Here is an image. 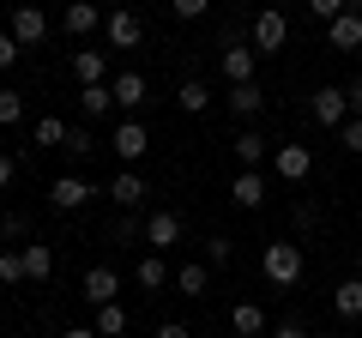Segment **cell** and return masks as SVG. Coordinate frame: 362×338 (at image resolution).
Instances as JSON below:
<instances>
[{"instance_id":"cell-27","label":"cell","mask_w":362,"mask_h":338,"mask_svg":"<svg viewBox=\"0 0 362 338\" xmlns=\"http://www.w3.org/2000/svg\"><path fill=\"white\" fill-rule=\"evenodd\" d=\"M0 284H30V272H25V247H6V254H0Z\"/></svg>"},{"instance_id":"cell-10","label":"cell","mask_w":362,"mask_h":338,"mask_svg":"<svg viewBox=\"0 0 362 338\" xmlns=\"http://www.w3.org/2000/svg\"><path fill=\"white\" fill-rule=\"evenodd\" d=\"M6 30H13V37L30 49V42L49 37V13H42V6H13V25H6Z\"/></svg>"},{"instance_id":"cell-28","label":"cell","mask_w":362,"mask_h":338,"mask_svg":"<svg viewBox=\"0 0 362 338\" xmlns=\"http://www.w3.org/2000/svg\"><path fill=\"white\" fill-rule=\"evenodd\" d=\"M175 290H181V296H206V266L187 260V266L175 272Z\"/></svg>"},{"instance_id":"cell-26","label":"cell","mask_w":362,"mask_h":338,"mask_svg":"<svg viewBox=\"0 0 362 338\" xmlns=\"http://www.w3.org/2000/svg\"><path fill=\"white\" fill-rule=\"evenodd\" d=\"M90 326H97V332H103V338H121V332H127V308H121V302H103V308H97V320H90Z\"/></svg>"},{"instance_id":"cell-21","label":"cell","mask_w":362,"mask_h":338,"mask_svg":"<svg viewBox=\"0 0 362 338\" xmlns=\"http://www.w3.org/2000/svg\"><path fill=\"white\" fill-rule=\"evenodd\" d=\"M61 25L73 30V37H90V30L103 25V13H97L90 0H73V6H66V13H61Z\"/></svg>"},{"instance_id":"cell-7","label":"cell","mask_w":362,"mask_h":338,"mask_svg":"<svg viewBox=\"0 0 362 338\" xmlns=\"http://www.w3.org/2000/svg\"><path fill=\"white\" fill-rule=\"evenodd\" d=\"M78 296H85L90 308L115 302V296H121V278H115V266H90V272H85V290H78Z\"/></svg>"},{"instance_id":"cell-33","label":"cell","mask_w":362,"mask_h":338,"mask_svg":"<svg viewBox=\"0 0 362 338\" xmlns=\"http://www.w3.org/2000/svg\"><path fill=\"white\" fill-rule=\"evenodd\" d=\"M350 6H356V0H308V13H314V18H326V25H332L338 13H350Z\"/></svg>"},{"instance_id":"cell-20","label":"cell","mask_w":362,"mask_h":338,"mask_svg":"<svg viewBox=\"0 0 362 338\" xmlns=\"http://www.w3.org/2000/svg\"><path fill=\"white\" fill-rule=\"evenodd\" d=\"M25 272H30V284H49L54 278V247L49 242H25Z\"/></svg>"},{"instance_id":"cell-16","label":"cell","mask_w":362,"mask_h":338,"mask_svg":"<svg viewBox=\"0 0 362 338\" xmlns=\"http://www.w3.org/2000/svg\"><path fill=\"white\" fill-rule=\"evenodd\" d=\"M109 91H115V109H139L145 97H151V85H145V73H115Z\"/></svg>"},{"instance_id":"cell-37","label":"cell","mask_w":362,"mask_h":338,"mask_svg":"<svg viewBox=\"0 0 362 338\" xmlns=\"http://www.w3.org/2000/svg\"><path fill=\"white\" fill-rule=\"evenodd\" d=\"M344 151H350V157H362V115H350V121H344Z\"/></svg>"},{"instance_id":"cell-6","label":"cell","mask_w":362,"mask_h":338,"mask_svg":"<svg viewBox=\"0 0 362 338\" xmlns=\"http://www.w3.org/2000/svg\"><path fill=\"white\" fill-rule=\"evenodd\" d=\"M90 194H97V187H90L85 175H54V187H49L54 211H78V206H90Z\"/></svg>"},{"instance_id":"cell-13","label":"cell","mask_w":362,"mask_h":338,"mask_svg":"<svg viewBox=\"0 0 362 338\" xmlns=\"http://www.w3.org/2000/svg\"><path fill=\"white\" fill-rule=\"evenodd\" d=\"M254 61H259L254 42H230V49H223V78H230V85H247V78H254Z\"/></svg>"},{"instance_id":"cell-30","label":"cell","mask_w":362,"mask_h":338,"mask_svg":"<svg viewBox=\"0 0 362 338\" xmlns=\"http://www.w3.org/2000/svg\"><path fill=\"white\" fill-rule=\"evenodd\" d=\"M61 151H73V157H90V151H97L90 127H66V145H61Z\"/></svg>"},{"instance_id":"cell-12","label":"cell","mask_w":362,"mask_h":338,"mask_svg":"<svg viewBox=\"0 0 362 338\" xmlns=\"http://www.w3.org/2000/svg\"><path fill=\"white\" fill-rule=\"evenodd\" d=\"M145 194H151V187H145V175H139V169H121L115 182H109V199H115L121 211H133V206H145Z\"/></svg>"},{"instance_id":"cell-35","label":"cell","mask_w":362,"mask_h":338,"mask_svg":"<svg viewBox=\"0 0 362 338\" xmlns=\"http://www.w3.org/2000/svg\"><path fill=\"white\" fill-rule=\"evenodd\" d=\"M18 54H25V42H18L13 30H0V73H6V66H13Z\"/></svg>"},{"instance_id":"cell-24","label":"cell","mask_w":362,"mask_h":338,"mask_svg":"<svg viewBox=\"0 0 362 338\" xmlns=\"http://www.w3.org/2000/svg\"><path fill=\"white\" fill-rule=\"evenodd\" d=\"M206 103H211L206 85H199V78H181V91H175V109H181V115H206Z\"/></svg>"},{"instance_id":"cell-2","label":"cell","mask_w":362,"mask_h":338,"mask_svg":"<svg viewBox=\"0 0 362 338\" xmlns=\"http://www.w3.org/2000/svg\"><path fill=\"white\" fill-rule=\"evenodd\" d=\"M272 169H278V182H308L314 175V151L308 145H272Z\"/></svg>"},{"instance_id":"cell-8","label":"cell","mask_w":362,"mask_h":338,"mask_svg":"<svg viewBox=\"0 0 362 338\" xmlns=\"http://www.w3.org/2000/svg\"><path fill=\"white\" fill-rule=\"evenodd\" d=\"M230 199H235L242 211H259V206H266V175H259V169H235Z\"/></svg>"},{"instance_id":"cell-41","label":"cell","mask_w":362,"mask_h":338,"mask_svg":"<svg viewBox=\"0 0 362 338\" xmlns=\"http://www.w3.org/2000/svg\"><path fill=\"white\" fill-rule=\"evenodd\" d=\"M151 338H194V332H187V326H181V320H163V326H157Z\"/></svg>"},{"instance_id":"cell-31","label":"cell","mask_w":362,"mask_h":338,"mask_svg":"<svg viewBox=\"0 0 362 338\" xmlns=\"http://www.w3.org/2000/svg\"><path fill=\"white\" fill-rule=\"evenodd\" d=\"M13 121H25V97H18V91H0V127H13Z\"/></svg>"},{"instance_id":"cell-38","label":"cell","mask_w":362,"mask_h":338,"mask_svg":"<svg viewBox=\"0 0 362 338\" xmlns=\"http://www.w3.org/2000/svg\"><path fill=\"white\" fill-rule=\"evenodd\" d=\"M139 230H145L139 218H115V230H109V235H115V242H133V235H139Z\"/></svg>"},{"instance_id":"cell-18","label":"cell","mask_w":362,"mask_h":338,"mask_svg":"<svg viewBox=\"0 0 362 338\" xmlns=\"http://www.w3.org/2000/svg\"><path fill=\"white\" fill-rule=\"evenodd\" d=\"M230 326H235L242 338H266V332H272V320H266V308H259V302H235Z\"/></svg>"},{"instance_id":"cell-34","label":"cell","mask_w":362,"mask_h":338,"mask_svg":"<svg viewBox=\"0 0 362 338\" xmlns=\"http://www.w3.org/2000/svg\"><path fill=\"white\" fill-rule=\"evenodd\" d=\"M0 235H6V242H18V235H30V218H25V211H6V218H0Z\"/></svg>"},{"instance_id":"cell-4","label":"cell","mask_w":362,"mask_h":338,"mask_svg":"<svg viewBox=\"0 0 362 338\" xmlns=\"http://www.w3.org/2000/svg\"><path fill=\"white\" fill-rule=\"evenodd\" d=\"M109 151H115L121 163H139V157L151 151V133H145V121H121V127L109 133Z\"/></svg>"},{"instance_id":"cell-17","label":"cell","mask_w":362,"mask_h":338,"mask_svg":"<svg viewBox=\"0 0 362 338\" xmlns=\"http://www.w3.org/2000/svg\"><path fill=\"white\" fill-rule=\"evenodd\" d=\"M230 151H235V163H242V169H259V163H266V157H272V145L259 139L254 127H242V133H235V139H230Z\"/></svg>"},{"instance_id":"cell-36","label":"cell","mask_w":362,"mask_h":338,"mask_svg":"<svg viewBox=\"0 0 362 338\" xmlns=\"http://www.w3.org/2000/svg\"><path fill=\"white\" fill-rule=\"evenodd\" d=\"M169 13H175V18H206L211 0H169Z\"/></svg>"},{"instance_id":"cell-23","label":"cell","mask_w":362,"mask_h":338,"mask_svg":"<svg viewBox=\"0 0 362 338\" xmlns=\"http://www.w3.org/2000/svg\"><path fill=\"white\" fill-rule=\"evenodd\" d=\"M332 308L344 314V320H362V278H344V284L332 290Z\"/></svg>"},{"instance_id":"cell-43","label":"cell","mask_w":362,"mask_h":338,"mask_svg":"<svg viewBox=\"0 0 362 338\" xmlns=\"http://www.w3.org/2000/svg\"><path fill=\"white\" fill-rule=\"evenodd\" d=\"M61 338H103L97 326H73V332H61Z\"/></svg>"},{"instance_id":"cell-39","label":"cell","mask_w":362,"mask_h":338,"mask_svg":"<svg viewBox=\"0 0 362 338\" xmlns=\"http://www.w3.org/2000/svg\"><path fill=\"white\" fill-rule=\"evenodd\" d=\"M344 103H350V115H362V78H350V85H344Z\"/></svg>"},{"instance_id":"cell-14","label":"cell","mask_w":362,"mask_h":338,"mask_svg":"<svg viewBox=\"0 0 362 338\" xmlns=\"http://www.w3.org/2000/svg\"><path fill=\"white\" fill-rule=\"evenodd\" d=\"M223 103H230V115H235V121H259V109H266V91L247 78V85H230V97H223Z\"/></svg>"},{"instance_id":"cell-40","label":"cell","mask_w":362,"mask_h":338,"mask_svg":"<svg viewBox=\"0 0 362 338\" xmlns=\"http://www.w3.org/2000/svg\"><path fill=\"white\" fill-rule=\"evenodd\" d=\"M266 338H308V332H302V326H296V320H278V326H272V332H266Z\"/></svg>"},{"instance_id":"cell-19","label":"cell","mask_w":362,"mask_h":338,"mask_svg":"<svg viewBox=\"0 0 362 338\" xmlns=\"http://www.w3.org/2000/svg\"><path fill=\"white\" fill-rule=\"evenodd\" d=\"M109 109H115V91H109V78H103V85H85V91H78V115H85V121H103Z\"/></svg>"},{"instance_id":"cell-29","label":"cell","mask_w":362,"mask_h":338,"mask_svg":"<svg viewBox=\"0 0 362 338\" xmlns=\"http://www.w3.org/2000/svg\"><path fill=\"white\" fill-rule=\"evenodd\" d=\"M30 139H37V145H66V121L61 115H42L37 127H30Z\"/></svg>"},{"instance_id":"cell-22","label":"cell","mask_w":362,"mask_h":338,"mask_svg":"<svg viewBox=\"0 0 362 338\" xmlns=\"http://www.w3.org/2000/svg\"><path fill=\"white\" fill-rule=\"evenodd\" d=\"M103 73H109L103 49H78L73 54V78H78V85H103Z\"/></svg>"},{"instance_id":"cell-25","label":"cell","mask_w":362,"mask_h":338,"mask_svg":"<svg viewBox=\"0 0 362 338\" xmlns=\"http://www.w3.org/2000/svg\"><path fill=\"white\" fill-rule=\"evenodd\" d=\"M133 278H139L145 290H163V284H175V278H169V266H163V254H145V260L133 266Z\"/></svg>"},{"instance_id":"cell-3","label":"cell","mask_w":362,"mask_h":338,"mask_svg":"<svg viewBox=\"0 0 362 338\" xmlns=\"http://www.w3.org/2000/svg\"><path fill=\"white\" fill-rule=\"evenodd\" d=\"M308 115L320 121V127H344V121H350V103H344V85H320V91L308 97Z\"/></svg>"},{"instance_id":"cell-42","label":"cell","mask_w":362,"mask_h":338,"mask_svg":"<svg viewBox=\"0 0 362 338\" xmlns=\"http://www.w3.org/2000/svg\"><path fill=\"white\" fill-rule=\"evenodd\" d=\"M0 187H13V157L0 151Z\"/></svg>"},{"instance_id":"cell-5","label":"cell","mask_w":362,"mask_h":338,"mask_svg":"<svg viewBox=\"0 0 362 338\" xmlns=\"http://www.w3.org/2000/svg\"><path fill=\"white\" fill-rule=\"evenodd\" d=\"M284 37H290V18L278 13V6H266V13L254 18V49L259 54H278V49H284Z\"/></svg>"},{"instance_id":"cell-11","label":"cell","mask_w":362,"mask_h":338,"mask_svg":"<svg viewBox=\"0 0 362 338\" xmlns=\"http://www.w3.org/2000/svg\"><path fill=\"white\" fill-rule=\"evenodd\" d=\"M326 42H332V49H344V54L362 49V13H356V6H350V13H338L332 25H326Z\"/></svg>"},{"instance_id":"cell-1","label":"cell","mask_w":362,"mask_h":338,"mask_svg":"<svg viewBox=\"0 0 362 338\" xmlns=\"http://www.w3.org/2000/svg\"><path fill=\"white\" fill-rule=\"evenodd\" d=\"M259 266H266V278L278 290L302 284V242H266V254H259Z\"/></svg>"},{"instance_id":"cell-32","label":"cell","mask_w":362,"mask_h":338,"mask_svg":"<svg viewBox=\"0 0 362 338\" xmlns=\"http://www.w3.org/2000/svg\"><path fill=\"white\" fill-rule=\"evenodd\" d=\"M206 260L211 266H230L235 260V242H230V235H211V242H206Z\"/></svg>"},{"instance_id":"cell-9","label":"cell","mask_w":362,"mask_h":338,"mask_svg":"<svg viewBox=\"0 0 362 338\" xmlns=\"http://www.w3.org/2000/svg\"><path fill=\"white\" fill-rule=\"evenodd\" d=\"M139 37H145L139 13H133V6H115V13H109V49H139Z\"/></svg>"},{"instance_id":"cell-15","label":"cell","mask_w":362,"mask_h":338,"mask_svg":"<svg viewBox=\"0 0 362 338\" xmlns=\"http://www.w3.org/2000/svg\"><path fill=\"white\" fill-rule=\"evenodd\" d=\"M145 242H151L157 254L175 247V242H181V211H151V218H145Z\"/></svg>"}]
</instances>
